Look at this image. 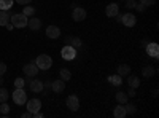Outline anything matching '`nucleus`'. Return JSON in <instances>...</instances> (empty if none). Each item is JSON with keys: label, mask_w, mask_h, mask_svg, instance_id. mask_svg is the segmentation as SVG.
<instances>
[{"label": "nucleus", "mask_w": 159, "mask_h": 118, "mask_svg": "<svg viewBox=\"0 0 159 118\" xmlns=\"http://www.w3.org/2000/svg\"><path fill=\"white\" fill-rule=\"evenodd\" d=\"M8 112H10V106H8L7 102H2V106H0V113H2V115H7Z\"/></svg>", "instance_id": "obj_29"}, {"label": "nucleus", "mask_w": 159, "mask_h": 118, "mask_svg": "<svg viewBox=\"0 0 159 118\" xmlns=\"http://www.w3.org/2000/svg\"><path fill=\"white\" fill-rule=\"evenodd\" d=\"M135 3H137V0H126V8L127 10L135 8Z\"/></svg>", "instance_id": "obj_31"}, {"label": "nucleus", "mask_w": 159, "mask_h": 118, "mask_svg": "<svg viewBox=\"0 0 159 118\" xmlns=\"http://www.w3.org/2000/svg\"><path fill=\"white\" fill-rule=\"evenodd\" d=\"M27 27L30 29V31H34V32H37V31H40V27H42V21H40L38 18H29V21H27Z\"/></svg>", "instance_id": "obj_12"}, {"label": "nucleus", "mask_w": 159, "mask_h": 118, "mask_svg": "<svg viewBox=\"0 0 159 118\" xmlns=\"http://www.w3.org/2000/svg\"><path fill=\"white\" fill-rule=\"evenodd\" d=\"M124 2H126V0H124Z\"/></svg>", "instance_id": "obj_43"}, {"label": "nucleus", "mask_w": 159, "mask_h": 118, "mask_svg": "<svg viewBox=\"0 0 159 118\" xmlns=\"http://www.w3.org/2000/svg\"><path fill=\"white\" fill-rule=\"evenodd\" d=\"M29 86L30 89L34 91V93H42L43 91V82H40V80H29Z\"/></svg>", "instance_id": "obj_15"}, {"label": "nucleus", "mask_w": 159, "mask_h": 118, "mask_svg": "<svg viewBox=\"0 0 159 118\" xmlns=\"http://www.w3.org/2000/svg\"><path fill=\"white\" fill-rule=\"evenodd\" d=\"M142 73H143V77L151 78V77L156 75V67H154V65H147V67L142 69Z\"/></svg>", "instance_id": "obj_19"}, {"label": "nucleus", "mask_w": 159, "mask_h": 118, "mask_svg": "<svg viewBox=\"0 0 159 118\" xmlns=\"http://www.w3.org/2000/svg\"><path fill=\"white\" fill-rule=\"evenodd\" d=\"M153 97H157V89H153Z\"/></svg>", "instance_id": "obj_41"}, {"label": "nucleus", "mask_w": 159, "mask_h": 118, "mask_svg": "<svg viewBox=\"0 0 159 118\" xmlns=\"http://www.w3.org/2000/svg\"><path fill=\"white\" fill-rule=\"evenodd\" d=\"M140 3L145 7H153V5H156V0H140Z\"/></svg>", "instance_id": "obj_32"}, {"label": "nucleus", "mask_w": 159, "mask_h": 118, "mask_svg": "<svg viewBox=\"0 0 159 118\" xmlns=\"http://www.w3.org/2000/svg\"><path fill=\"white\" fill-rule=\"evenodd\" d=\"M118 13H119V7L116 3H110V5H107V8H105V15H107V18H115Z\"/></svg>", "instance_id": "obj_13"}, {"label": "nucleus", "mask_w": 159, "mask_h": 118, "mask_svg": "<svg viewBox=\"0 0 159 118\" xmlns=\"http://www.w3.org/2000/svg\"><path fill=\"white\" fill-rule=\"evenodd\" d=\"M15 3V0H0V10H10Z\"/></svg>", "instance_id": "obj_25"}, {"label": "nucleus", "mask_w": 159, "mask_h": 118, "mask_svg": "<svg viewBox=\"0 0 159 118\" xmlns=\"http://www.w3.org/2000/svg\"><path fill=\"white\" fill-rule=\"evenodd\" d=\"M32 2V0H16V3H19V5H29Z\"/></svg>", "instance_id": "obj_36"}, {"label": "nucleus", "mask_w": 159, "mask_h": 118, "mask_svg": "<svg viewBox=\"0 0 159 118\" xmlns=\"http://www.w3.org/2000/svg\"><path fill=\"white\" fill-rule=\"evenodd\" d=\"M113 116H115V118H124V116H126L124 104H119L118 107H115V110H113Z\"/></svg>", "instance_id": "obj_18"}, {"label": "nucleus", "mask_w": 159, "mask_h": 118, "mask_svg": "<svg viewBox=\"0 0 159 118\" xmlns=\"http://www.w3.org/2000/svg\"><path fill=\"white\" fill-rule=\"evenodd\" d=\"M10 21H11V24L15 26V27L22 29V27H27V21H29V18H27V16H24L22 13H16V15H13V16L10 18Z\"/></svg>", "instance_id": "obj_2"}, {"label": "nucleus", "mask_w": 159, "mask_h": 118, "mask_svg": "<svg viewBox=\"0 0 159 118\" xmlns=\"http://www.w3.org/2000/svg\"><path fill=\"white\" fill-rule=\"evenodd\" d=\"M127 85H129L130 88H135V89H137V88L140 86V78H139L137 75H130V73H129V75H127Z\"/></svg>", "instance_id": "obj_17"}, {"label": "nucleus", "mask_w": 159, "mask_h": 118, "mask_svg": "<svg viewBox=\"0 0 159 118\" xmlns=\"http://www.w3.org/2000/svg\"><path fill=\"white\" fill-rule=\"evenodd\" d=\"M21 116H22V118H30V116H32V113H30V112L27 110V112H24V113H22Z\"/></svg>", "instance_id": "obj_38"}, {"label": "nucleus", "mask_w": 159, "mask_h": 118, "mask_svg": "<svg viewBox=\"0 0 159 118\" xmlns=\"http://www.w3.org/2000/svg\"><path fill=\"white\" fill-rule=\"evenodd\" d=\"M116 101L119 102V104H126V102H129V97H127V94L126 93H116Z\"/></svg>", "instance_id": "obj_26"}, {"label": "nucleus", "mask_w": 159, "mask_h": 118, "mask_svg": "<svg viewBox=\"0 0 159 118\" xmlns=\"http://www.w3.org/2000/svg\"><path fill=\"white\" fill-rule=\"evenodd\" d=\"M108 82H110L113 86H119V85L123 83V77L118 75V73H116V75H110V77H108Z\"/></svg>", "instance_id": "obj_21"}, {"label": "nucleus", "mask_w": 159, "mask_h": 118, "mask_svg": "<svg viewBox=\"0 0 159 118\" xmlns=\"http://www.w3.org/2000/svg\"><path fill=\"white\" fill-rule=\"evenodd\" d=\"M115 18H116V21H118V22H121V19H123V15H119V13H118V15H116Z\"/></svg>", "instance_id": "obj_40"}, {"label": "nucleus", "mask_w": 159, "mask_h": 118, "mask_svg": "<svg viewBox=\"0 0 159 118\" xmlns=\"http://www.w3.org/2000/svg\"><path fill=\"white\" fill-rule=\"evenodd\" d=\"M70 43H72L73 48H80V46L83 45V42H81V38H80V37H73V38H70Z\"/></svg>", "instance_id": "obj_28"}, {"label": "nucleus", "mask_w": 159, "mask_h": 118, "mask_svg": "<svg viewBox=\"0 0 159 118\" xmlns=\"http://www.w3.org/2000/svg\"><path fill=\"white\" fill-rule=\"evenodd\" d=\"M5 27H7V29H8V31H13V29H15V26H13V24H11V22H8V24H7V26H5Z\"/></svg>", "instance_id": "obj_39"}, {"label": "nucleus", "mask_w": 159, "mask_h": 118, "mask_svg": "<svg viewBox=\"0 0 159 118\" xmlns=\"http://www.w3.org/2000/svg\"><path fill=\"white\" fill-rule=\"evenodd\" d=\"M145 50H147V54L148 56L157 59V56H159V45L157 43H148L147 46H145Z\"/></svg>", "instance_id": "obj_10"}, {"label": "nucleus", "mask_w": 159, "mask_h": 118, "mask_svg": "<svg viewBox=\"0 0 159 118\" xmlns=\"http://www.w3.org/2000/svg\"><path fill=\"white\" fill-rule=\"evenodd\" d=\"M35 64H37V67H38L40 70H48L51 65H52V59H51V56H48V54H40V56L35 59Z\"/></svg>", "instance_id": "obj_1"}, {"label": "nucleus", "mask_w": 159, "mask_h": 118, "mask_svg": "<svg viewBox=\"0 0 159 118\" xmlns=\"http://www.w3.org/2000/svg\"><path fill=\"white\" fill-rule=\"evenodd\" d=\"M11 96H13L15 104H18V106H25V102H27V94H25L24 88H16Z\"/></svg>", "instance_id": "obj_3"}, {"label": "nucleus", "mask_w": 159, "mask_h": 118, "mask_svg": "<svg viewBox=\"0 0 159 118\" xmlns=\"http://www.w3.org/2000/svg\"><path fill=\"white\" fill-rule=\"evenodd\" d=\"M22 15H24V16H27V18L35 16V8H34V7H30V5H25V7H24V10H22Z\"/></svg>", "instance_id": "obj_24"}, {"label": "nucleus", "mask_w": 159, "mask_h": 118, "mask_svg": "<svg viewBox=\"0 0 159 118\" xmlns=\"http://www.w3.org/2000/svg\"><path fill=\"white\" fill-rule=\"evenodd\" d=\"M59 75H61V78H62L64 82H69L70 78H72V72H70L69 69H65V67L59 70Z\"/></svg>", "instance_id": "obj_23"}, {"label": "nucleus", "mask_w": 159, "mask_h": 118, "mask_svg": "<svg viewBox=\"0 0 159 118\" xmlns=\"http://www.w3.org/2000/svg\"><path fill=\"white\" fill-rule=\"evenodd\" d=\"M61 54L65 61H72V59L76 58V48H73L72 45H65L61 51Z\"/></svg>", "instance_id": "obj_4"}, {"label": "nucleus", "mask_w": 159, "mask_h": 118, "mask_svg": "<svg viewBox=\"0 0 159 118\" xmlns=\"http://www.w3.org/2000/svg\"><path fill=\"white\" fill-rule=\"evenodd\" d=\"M65 104H67V107H69L72 112H76V110L80 109V99H78L75 94H72V96H69L67 99H65Z\"/></svg>", "instance_id": "obj_7"}, {"label": "nucleus", "mask_w": 159, "mask_h": 118, "mask_svg": "<svg viewBox=\"0 0 159 118\" xmlns=\"http://www.w3.org/2000/svg\"><path fill=\"white\" fill-rule=\"evenodd\" d=\"M25 107H27V110L34 115L35 112H38L40 109H42V101H40V99H27Z\"/></svg>", "instance_id": "obj_5"}, {"label": "nucleus", "mask_w": 159, "mask_h": 118, "mask_svg": "<svg viewBox=\"0 0 159 118\" xmlns=\"http://www.w3.org/2000/svg\"><path fill=\"white\" fill-rule=\"evenodd\" d=\"M8 97H10V93H8V91H7L5 88H0V104H2V102H7Z\"/></svg>", "instance_id": "obj_27"}, {"label": "nucleus", "mask_w": 159, "mask_h": 118, "mask_svg": "<svg viewBox=\"0 0 159 118\" xmlns=\"http://www.w3.org/2000/svg\"><path fill=\"white\" fill-rule=\"evenodd\" d=\"M121 22L126 26V27H134L135 22H137V18L132 15V13H126V15H123V19Z\"/></svg>", "instance_id": "obj_9"}, {"label": "nucleus", "mask_w": 159, "mask_h": 118, "mask_svg": "<svg viewBox=\"0 0 159 118\" xmlns=\"http://www.w3.org/2000/svg\"><path fill=\"white\" fill-rule=\"evenodd\" d=\"M22 70H24V73L27 75V77H37V73H38V67H37V64L35 62H29V64H25L24 67H22Z\"/></svg>", "instance_id": "obj_8"}, {"label": "nucleus", "mask_w": 159, "mask_h": 118, "mask_svg": "<svg viewBox=\"0 0 159 118\" xmlns=\"http://www.w3.org/2000/svg\"><path fill=\"white\" fill-rule=\"evenodd\" d=\"M72 18H73V21H76V22L86 19V10H84V8H81V7H73Z\"/></svg>", "instance_id": "obj_6"}, {"label": "nucleus", "mask_w": 159, "mask_h": 118, "mask_svg": "<svg viewBox=\"0 0 159 118\" xmlns=\"http://www.w3.org/2000/svg\"><path fill=\"white\" fill-rule=\"evenodd\" d=\"M130 73V65L127 64H121V65H118V75H121V77H127Z\"/></svg>", "instance_id": "obj_20"}, {"label": "nucleus", "mask_w": 159, "mask_h": 118, "mask_svg": "<svg viewBox=\"0 0 159 118\" xmlns=\"http://www.w3.org/2000/svg\"><path fill=\"white\" fill-rule=\"evenodd\" d=\"M51 89L54 91V93H62V91L65 89V82L62 80V78H59V80H56V82H51Z\"/></svg>", "instance_id": "obj_14"}, {"label": "nucleus", "mask_w": 159, "mask_h": 118, "mask_svg": "<svg viewBox=\"0 0 159 118\" xmlns=\"http://www.w3.org/2000/svg\"><path fill=\"white\" fill-rule=\"evenodd\" d=\"M46 37H48V38H52V40H56V38L61 37V29L57 27V26H48Z\"/></svg>", "instance_id": "obj_11"}, {"label": "nucleus", "mask_w": 159, "mask_h": 118, "mask_svg": "<svg viewBox=\"0 0 159 118\" xmlns=\"http://www.w3.org/2000/svg\"><path fill=\"white\" fill-rule=\"evenodd\" d=\"M7 72V64L5 62H0V75H3Z\"/></svg>", "instance_id": "obj_34"}, {"label": "nucleus", "mask_w": 159, "mask_h": 118, "mask_svg": "<svg viewBox=\"0 0 159 118\" xmlns=\"http://www.w3.org/2000/svg\"><path fill=\"white\" fill-rule=\"evenodd\" d=\"M135 8H137V11H145V8H147V7H145V5H142V3H135Z\"/></svg>", "instance_id": "obj_35"}, {"label": "nucleus", "mask_w": 159, "mask_h": 118, "mask_svg": "<svg viewBox=\"0 0 159 118\" xmlns=\"http://www.w3.org/2000/svg\"><path fill=\"white\" fill-rule=\"evenodd\" d=\"M24 85H25V80H24V78H16V80H15V86L16 88H24Z\"/></svg>", "instance_id": "obj_30"}, {"label": "nucleus", "mask_w": 159, "mask_h": 118, "mask_svg": "<svg viewBox=\"0 0 159 118\" xmlns=\"http://www.w3.org/2000/svg\"><path fill=\"white\" fill-rule=\"evenodd\" d=\"M3 83H5V80H3V78H2V75H0V86H2Z\"/></svg>", "instance_id": "obj_42"}, {"label": "nucleus", "mask_w": 159, "mask_h": 118, "mask_svg": "<svg viewBox=\"0 0 159 118\" xmlns=\"http://www.w3.org/2000/svg\"><path fill=\"white\" fill-rule=\"evenodd\" d=\"M124 109H126V115H135L137 113V106H134V104H130V102L124 104Z\"/></svg>", "instance_id": "obj_22"}, {"label": "nucleus", "mask_w": 159, "mask_h": 118, "mask_svg": "<svg viewBox=\"0 0 159 118\" xmlns=\"http://www.w3.org/2000/svg\"><path fill=\"white\" fill-rule=\"evenodd\" d=\"M126 94H127V97H135V96H137V94H135V88H130V86H129V89H127Z\"/></svg>", "instance_id": "obj_33"}, {"label": "nucleus", "mask_w": 159, "mask_h": 118, "mask_svg": "<svg viewBox=\"0 0 159 118\" xmlns=\"http://www.w3.org/2000/svg\"><path fill=\"white\" fill-rule=\"evenodd\" d=\"M10 10H0V26L5 27V26L10 22Z\"/></svg>", "instance_id": "obj_16"}, {"label": "nucleus", "mask_w": 159, "mask_h": 118, "mask_svg": "<svg viewBox=\"0 0 159 118\" xmlns=\"http://www.w3.org/2000/svg\"><path fill=\"white\" fill-rule=\"evenodd\" d=\"M43 89H46L48 93V89H51V82H43Z\"/></svg>", "instance_id": "obj_37"}]
</instances>
